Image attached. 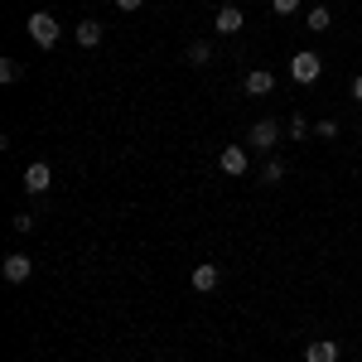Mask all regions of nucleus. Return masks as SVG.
Returning a JSON list of instances; mask_svg holds the SVG:
<instances>
[{
    "mask_svg": "<svg viewBox=\"0 0 362 362\" xmlns=\"http://www.w3.org/2000/svg\"><path fill=\"white\" fill-rule=\"evenodd\" d=\"M305 362H338V338H314L305 348Z\"/></svg>",
    "mask_w": 362,
    "mask_h": 362,
    "instance_id": "9d476101",
    "label": "nucleus"
},
{
    "mask_svg": "<svg viewBox=\"0 0 362 362\" xmlns=\"http://www.w3.org/2000/svg\"><path fill=\"white\" fill-rule=\"evenodd\" d=\"M73 34H78V44H83V49H97V44H102V34H107V25H102V20H83Z\"/></svg>",
    "mask_w": 362,
    "mask_h": 362,
    "instance_id": "9b49d317",
    "label": "nucleus"
},
{
    "mask_svg": "<svg viewBox=\"0 0 362 362\" xmlns=\"http://www.w3.org/2000/svg\"><path fill=\"white\" fill-rule=\"evenodd\" d=\"M314 136H319V140H334L338 136V121H319V126H314Z\"/></svg>",
    "mask_w": 362,
    "mask_h": 362,
    "instance_id": "a211bd4d",
    "label": "nucleus"
},
{
    "mask_svg": "<svg viewBox=\"0 0 362 362\" xmlns=\"http://www.w3.org/2000/svg\"><path fill=\"white\" fill-rule=\"evenodd\" d=\"M358 136H362V126H358Z\"/></svg>",
    "mask_w": 362,
    "mask_h": 362,
    "instance_id": "5701e85b",
    "label": "nucleus"
},
{
    "mask_svg": "<svg viewBox=\"0 0 362 362\" xmlns=\"http://www.w3.org/2000/svg\"><path fill=\"white\" fill-rule=\"evenodd\" d=\"M242 87H247L251 97H271V92H276V73H271V68H251Z\"/></svg>",
    "mask_w": 362,
    "mask_h": 362,
    "instance_id": "1a4fd4ad",
    "label": "nucleus"
},
{
    "mask_svg": "<svg viewBox=\"0 0 362 362\" xmlns=\"http://www.w3.org/2000/svg\"><path fill=\"white\" fill-rule=\"evenodd\" d=\"M358 348H362V338H358Z\"/></svg>",
    "mask_w": 362,
    "mask_h": 362,
    "instance_id": "4be33fe9",
    "label": "nucleus"
},
{
    "mask_svg": "<svg viewBox=\"0 0 362 362\" xmlns=\"http://www.w3.org/2000/svg\"><path fill=\"white\" fill-rule=\"evenodd\" d=\"M353 102H362V73L353 78Z\"/></svg>",
    "mask_w": 362,
    "mask_h": 362,
    "instance_id": "412c9836",
    "label": "nucleus"
},
{
    "mask_svg": "<svg viewBox=\"0 0 362 362\" xmlns=\"http://www.w3.org/2000/svg\"><path fill=\"white\" fill-rule=\"evenodd\" d=\"M242 25H247L242 5H223V10L213 15V29H218V34H242Z\"/></svg>",
    "mask_w": 362,
    "mask_h": 362,
    "instance_id": "6e6552de",
    "label": "nucleus"
},
{
    "mask_svg": "<svg viewBox=\"0 0 362 362\" xmlns=\"http://www.w3.org/2000/svg\"><path fill=\"white\" fill-rule=\"evenodd\" d=\"M218 169H223L227 179H242L251 169V155H247V145H223V155H218Z\"/></svg>",
    "mask_w": 362,
    "mask_h": 362,
    "instance_id": "20e7f679",
    "label": "nucleus"
},
{
    "mask_svg": "<svg viewBox=\"0 0 362 362\" xmlns=\"http://www.w3.org/2000/svg\"><path fill=\"white\" fill-rule=\"evenodd\" d=\"M319 73H324V58H319V54H309V49H300V54L290 58V78H295L300 87L319 83Z\"/></svg>",
    "mask_w": 362,
    "mask_h": 362,
    "instance_id": "f257e3e1",
    "label": "nucleus"
},
{
    "mask_svg": "<svg viewBox=\"0 0 362 362\" xmlns=\"http://www.w3.org/2000/svg\"><path fill=\"white\" fill-rule=\"evenodd\" d=\"M49 189H54V169L44 165V160H34L25 169V194H49Z\"/></svg>",
    "mask_w": 362,
    "mask_h": 362,
    "instance_id": "0eeeda50",
    "label": "nucleus"
},
{
    "mask_svg": "<svg viewBox=\"0 0 362 362\" xmlns=\"http://www.w3.org/2000/svg\"><path fill=\"white\" fill-rule=\"evenodd\" d=\"M309 131H314V126H309L305 116H295V121H290V136H295V140H305V136H309Z\"/></svg>",
    "mask_w": 362,
    "mask_h": 362,
    "instance_id": "f3484780",
    "label": "nucleus"
},
{
    "mask_svg": "<svg viewBox=\"0 0 362 362\" xmlns=\"http://www.w3.org/2000/svg\"><path fill=\"white\" fill-rule=\"evenodd\" d=\"M218 285H223V266H218V261H198L194 266V290L198 295H213Z\"/></svg>",
    "mask_w": 362,
    "mask_h": 362,
    "instance_id": "423d86ee",
    "label": "nucleus"
},
{
    "mask_svg": "<svg viewBox=\"0 0 362 362\" xmlns=\"http://www.w3.org/2000/svg\"><path fill=\"white\" fill-rule=\"evenodd\" d=\"M208 58H213V44H208V39H198V44H189V63H198V68H203Z\"/></svg>",
    "mask_w": 362,
    "mask_h": 362,
    "instance_id": "4468645a",
    "label": "nucleus"
},
{
    "mask_svg": "<svg viewBox=\"0 0 362 362\" xmlns=\"http://www.w3.org/2000/svg\"><path fill=\"white\" fill-rule=\"evenodd\" d=\"M10 227H15V232H25V237H29V232L39 227V218H34V213H15V223H10Z\"/></svg>",
    "mask_w": 362,
    "mask_h": 362,
    "instance_id": "dca6fc26",
    "label": "nucleus"
},
{
    "mask_svg": "<svg viewBox=\"0 0 362 362\" xmlns=\"http://www.w3.org/2000/svg\"><path fill=\"white\" fill-rule=\"evenodd\" d=\"M0 276L10 280V285H25V280L34 276V261H29L25 251H10V256L0 261Z\"/></svg>",
    "mask_w": 362,
    "mask_h": 362,
    "instance_id": "39448f33",
    "label": "nucleus"
},
{
    "mask_svg": "<svg viewBox=\"0 0 362 362\" xmlns=\"http://www.w3.org/2000/svg\"><path fill=\"white\" fill-rule=\"evenodd\" d=\"M58 34H63V29H58L54 15H44V10H34V15H29V39H34L39 49H54Z\"/></svg>",
    "mask_w": 362,
    "mask_h": 362,
    "instance_id": "f03ea898",
    "label": "nucleus"
},
{
    "mask_svg": "<svg viewBox=\"0 0 362 362\" xmlns=\"http://www.w3.org/2000/svg\"><path fill=\"white\" fill-rule=\"evenodd\" d=\"M271 10H276V15H295V10H300V0H271Z\"/></svg>",
    "mask_w": 362,
    "mask_h": 362,
    "instance_id": "6ab92c4d",
    "label": "nucleus"
},
{
    "mask_svg": "<svg viewBox=\"0 0 362 362\" xmlns=\"http://www.w3.org/2000/svg\"><path fill=\"white\" fill-rule=\"evenodd\" d=\"M25 78V63H15V58H0V83H20Z\"/></svg>",
    "mask_w": 362,
    "mask_h": 362,
    "instance_id": "ddd939ff",
    "label": "nucleus"
},
{
    "mask_svg": "<svg viewBox=\"0 0 362 362\" xmlns=\"http://www.w3.org/2000/svg\"><path fill=\"white\" fill-rule=\"evenodd\" d=\"M280 179H285V165L280 160H266L261 165V184H280Z\"/></svg>",
    "mask_w": 362,
    "mask_h": 362,
    "instance_id": "2eb2a0df",
    "label": "nucleus"
},
{
    "mask_svg": "<svg viewBox=\"0 0 362 362\" xmlns=\"http://www.w3.org/2000/svg\"><path fill=\"white\" fill-rule=\"evenodd\" d=\"M145 0H116V10H140Z\"/></svg>",
    "mask_w": 362,
    "mask_h": 362,
    "instance_id": "aec40b11",
    "label": "nucleus"
},
{
    "mask_svg": "<svg viewBox=\"0 0 362 362\" xmlns=\"http://www.w3.org/2000/svg\"><path fill=\"white\" fill-rule=\"evenodd\" d=\"M247 145H256L261 155H271V150L280 145V121H271V116H261V121H256V126L247 131Z\"/></svg>",
    "mask_w": 362,
    "mask_h": 362,
    "instance_id": "7ed1b4c3",
    "label": "nucleus"
},
{
    "mask_svg": "<svg viewBox=\"0 0 362 362\" xmlns=\"http://www.w3.org/2000/svg\"><path fill=\"white\" fill-rule=\"evenodd\" d=\"M305 25H309V34H329V25H334V10L329 5H314L305 15Z\"/></svg>",
    "mask_w": 362,
    "mask_h": 362,
    "instance_id": "f8f14e48",
    "label": "nucleus"
}]
</instances>
